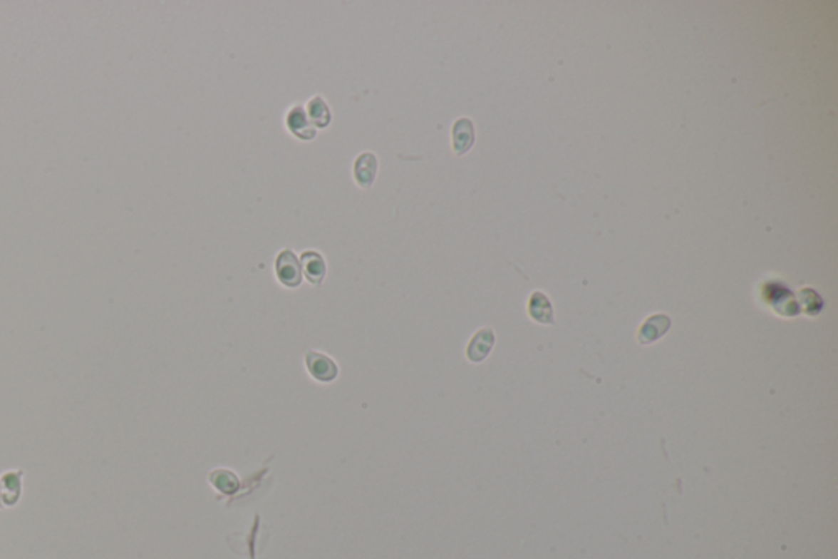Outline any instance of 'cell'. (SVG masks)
<instances>
[{"label":"cell","mask_w":838,"mask_h":559,"mask_svg":"<svg viewBox=\"0 0 838 559\" xmlns=\"http://www.w3.org/2000/svg\"><path fill=\"white\" fill-rule=\"evenodd\" d=\"M21 491V471H10L5 473L0 479V492H2V503L7 507H14L19 502Z\"/></svg>","instance_id":"obj_9"},{"label":"cell","mask_w":838,"mask_h":559,"mask_svg":"<svg viewBox=\"0 0 838 559\" xmlns=\"http://www.w3.org/2000/svg\"><path fill=\"white\" fill-rule=\"evenodd\" d=\"M450 138H452V150H454L455 155L457 156L467 155V153L472 150V146L475 145V127H473L472 120L467 118V117L457 118L454 125H452Z\"/></svg>","instance_id":"obj_5"},{"label":"cell","mask_w":838,"mask_h":559,"mask_svg":"<svg viewBox=\"0 0 838 559\" xmlns=\"http://www.w3.org/2000/svg\"><path fill=\"white\" fill-rule=\"evenodd\" d=\"M378 173V158L372 151H363L356 156L352 164V178L361 189H371Z\"/></svg>","instance_id":"obj_4"},{"label":"cell","mask_w":838,"mask_h":559,"mask_svg":"<svg viewBox=\"0 0 838 559\" xmlns=\"http://www.w3.org/2000/svg\"><path fill=\"white\" fill-rule=\"evenodd\" d=\"M305 111L308 115V120H310L311 125L316 130H326L331 122H333V112H331L326 98L323 96H313L310 101L306 102Z\"/></svg>","instance_id":"obj_7"},{"label":"cell","mask_w":838,"mask_h":559,"mask_svg":"<svg viewBox=\"0 0 838 559\" xmlns=\"http://www.w3.org/2000/svg\"><path fill=\"white\" fill-rule=\"evenodd\" d=\"M305 366L310 376L318 382H333L339 374V368L328 354L308 349L305 353Z\"/></svg>","instance_id":"obj_3"},{"label":"cell","mask_w":838,"mask_h":559,"mask_svg":"<svg viewBox=\"0 0 838 559\" xmlns=\"http://www.w3.org/2000/svg\"><path fill=\"white\" fill-rule=\"evenodd\" d=\"M275 276L286 289H296L301 284V265L299 256L290 248L280 251L275 257Z\"/></svg>","instance_id":"obj_1"},{"label":"cell","mask_w":838,"mask_h":559,"mask_svg":"<svg viewBox=\"0 0 838 559\" xmlns=\"http://www.w3.org/2000/svg\"><path fill=\"white\" fill-rule=\"evenodd\" d=\"M300 265L301 272L305 274L308 282H311L313 286H319L324 281V277H326V261H324V256L318 253L316 250L303 251L300 256Z\"/></svg>","instance_id":"obj_6"},{"label":"cell","mask_w":838,"mask_h":559,"mask_svg":"<svg viewBox=\"0 0 838 559\" xmlns=\"http://www.w3.org/2000/svg\"><path fill=\"white\" fill-rule=\"evenodd\" d=\"M2 506H4V503H2V492H0V507H2Z\"/></svg>","instance_id":"obj_12"},{"label":"cell","mask_w":838,"mask_h":559,"mask_svg":"<svg viewBox=\"0 0 838 559\" xmlns=\"http://www.w3.org/2000/svg\"><path fill=\"white\" fill-rule=\"evenodd\" d=\"M210 481H212V484L217 487V489L224 492V494H231V492H234L239 486V481L234 476V473L226 469L214 471V473L210 476Z\"/></svg>","instance_id":"obj_11"},{"label":"cell","mask_w":838,"mask_h":559,"mask_svg":"<svg viewBox=\"0 0 838 559\" xmlns=\"http://www.w3.org/2000/svg\"><path fill=\"white\" fill-rule=\"evenodd\" d=\"M529 315L542 323H552V305L542 292H534L529 300Z\"/></svg>","instance_id":"obj_10"},{"label":"cell","mask_w":838,"mask_h":559,"mask_svg":"<svg viewBox=\"0 0 838 559\" xmlns=\"http://www.w3.org/2000/svg\"><path fill=\"white\" fill-rule=\"evenodd\" d=\"M495 343V333L492 328H482L475 335L472 337L470 343L467 347V358L472 363H480L487 358L488 353L492 352Z\"/></svg>","instance_id":"obj_8"},{"label":"cell","mask_w":838,"mask_h":559,"mask_svg":"<svg viewBox=\"0 0 838 559\" xmlns=\"http://www.w3.org/2000/svg\"><path fill=\"white\" fill-rule=\"evenodd\" d=\"M284 123L286 131L296 140L313 141L316 138L318 130L314 128L310 120H308L305 106H301V103H294V106L285 112Z\"/></svg>","instance_id":"obj_2"}]
</instances>
